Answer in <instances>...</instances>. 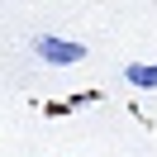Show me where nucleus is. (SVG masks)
<instances>
[{
  "instance_id": "nucleus-1",
  "label": "nucleus",
  "mask_w": 157,
  "mask_h": 157,
  "mask_svg": "<svg viewBox=\"0 0 157 157\" xmlns=\"http://www.w3.org/2000/svg\"><path fill=\"white\" fill-rule=\"evenodd\" d=\"M33 52H38L43 62H52V67H71V62L86 57V43L62 38V33H38V38H33Z\"/></svg>"
},
{
  "instance_id": "nucleus-2",
  "label": "nucleus",
  "mask_w": 157,
  "mask_h": 157,
  "mask_svg": "<svg viewBox=\"0 0 157 157\" xmlns=\"http://www.w3.org/2000/svg\"><path fill=\"white\" fill-rule=\"evenodd\" d=\"M124 81L138 90H157V62H128L124 67Z\"/></svg>"
}]
</instances>
